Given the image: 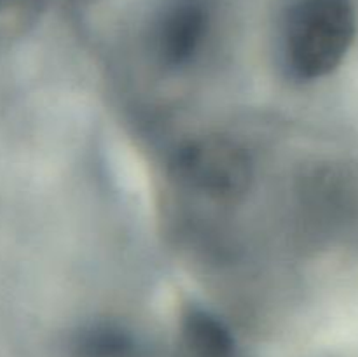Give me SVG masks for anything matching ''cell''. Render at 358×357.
I'll return each mask as SVG.
<instances>
[{
  "label": "cell",
  "instance_id": "obj_4",
  "mask_svg": "<svg viewBox=\"0 0 358 357\" xmlns=\"http://www.w3.org/2000/svg\"><path fill=\"white\" fill-rule=\"evenodd\" d=\"M185 331L192 345L205 356L224 357L231 350L229 332L206 312H191L185 322Z\"/></svg>",
  "mask_w": 358,
  "mask_h": 357
},
{
  "label": "cell",
  "instance_id": "obj_3",
  "mask_svg": "<svg viewBox=\"0 0 358 357\" xmlns=\"http://www.w3.org/2000/svg\"><path fill=\"white\" fill-rule=\"evenodd\" d=\"M206 14L196 0H178L164 13L159 27V51L168 65H182L201 44Z\"/></svg>",
  "mask_w": 358,
  "mask_h": 357
},
{
  "label": "cell",
  "instance_id": "obj_2",
  "mask_svg": "<svg viewBox=\"0 0 358 357\" xmlns=\"http://www.w3.org/2000/svg\"><path fill=\"white\" fill-rule=\"evenodd\" d=\"M185 178L217 195L243 191L250 175V164L243 150L226 140H205L192 144L180 156Z\"/></svg>",
  "mask_w": 358,
  "mask_h": 357
},
{
  "label": "cell",
  "instance_id": "obj_1",
  "mask_svg": "<svg viewBox=\"0 0 358 357\" xmlns=\"http://www.w3.org/2000/svg\"><path fill=\"white\" fill-rule=\"evenodd\" d=\"M355 37L350 0H297L285 28L287 65L299 79H318L341 65Z\"/></svg>",
  "mask_w": 358,
  "mask_h": 357
}]
</instances>
